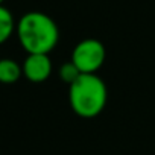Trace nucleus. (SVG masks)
Returning <instances> with one entry per match:
<instances>
[{
    "label": "nucleus",
    "mask_w": 155,
    "mask_h": 155,
    "mask_svg": "<svg viewBox=\"0 0 155 155\" xmlns=\"http://www.w3.org/2000/svg\"><path fill=\"white\" fill-rule=\"evenodd\" d=\"M15 28L17 23L12 12L3 5H0V44L6 43L11 38V35L15 32Z\"/></svg>",
    "instance_id": "obj_6"
},
{
    "label": "nucleus",
    "mask_w": 155,
    "mask_h": 155,
    "mask_svg": "<svg viewBox=\"0 0 155 155\" xmlns=\"http://www.w3.org/2000/svg\"><path fill=\"white\" fill-rule=\"evenodd\" d=\"M23 74V67L11 59V58H3L0 59V82L2 84H15Z\"/></svg>",
    "instance_id": "obj_5"
},
{
    "label": "nucleus",
    "mask_w": 155,
    "mask_h": 155,
    "mask_svg": "<svg viewBox=\"0 0 155 155\" xmlns=\"http://www.w3.org/2000/svg\"><path fill=\"white\" fill-rule=\"evenodd\" d=\"M68 102L76 116L93 119L99 116L108 102L107 84L97 73H82L68 85Z\"/></svg>",
    "instance_id": "obj_2"
},
{
    "label": "nucleus",
    "mask_w": 155,
    "mask_h": 155,
    "mask_svg": "<svg viewBox=\"0 0 155 155\" xmlns=\"http://www.w3.org/2000/svg\"><path fill=\"white\" fill-rule=\"evenodd\" d=\"M81 74H82V73L79 71V68H78L71 61L64 62V64L59 67V78H61V81L65 82L67 85L73 84Z\"/></svg>",
    "instance_id": "obj_7"
},
{
    "label": "nucleus",
    "mask_w": 155,
    "mask_h": 155,
    "mask_svg": "<svg viewBox=\"0 0 155 155\" xmlns=\"http://www.w3.org/2000/svg\"><path fill=\"white\" fill-rule=\"evenodd\" d=\"M21 67H23V76L34 84H40V82L47 81L52 74V70H53L52 59L46 53L28 55V58L25 59Z\"/></svg>",
    "instance_id": "obj_4"
},
{
    "label": "nucleus",
    "mask_w": 155,
    "mask_h": 155,
    "mask_svg": "<svg viewBox=\"0 0 155 155\" xmlns=\"http://www.w3.org/2000/svg\"><path fill=\"white\" fill-rule=\"evenodd\" d=\"M3 2H5V0H0V5H2V3H3Z\"/></svg>",
    "instance_id": "obj_8"
},
{
    "label": "nucleus",
    "mask_w": 155,
    "mask_h": 155,
    "mask_svg": "<svg viewBox=\"0 0 155 155\" xmlns=\"http://www.w3.org/2000/svg\"><path fill=\"white\" fill-rule=\"evenodd\" d=\"M17 38L20 46L31 53L49 55L59 41V29L52 17L40 11L26 12L17 21Z\"/></svg>",
    "instance_id": "obj_1"
},
{
    "label": "nucleus",
    "mask_w": 155,
    "mask_h": 155,
    "mask_svg": "<svg viewBox=\"0 0 155 155\" xmlns=\"http://www.w3.org/2000/svg\"><path fill=\"white\" fill-rule=\"evenodd\" d=\"M105 58V46L96 38H85L74 46L70 61L79 68L81 73H97L104 65Z\"/></svg>",
    "instance_id": "obj_3"
}]
</instances>
